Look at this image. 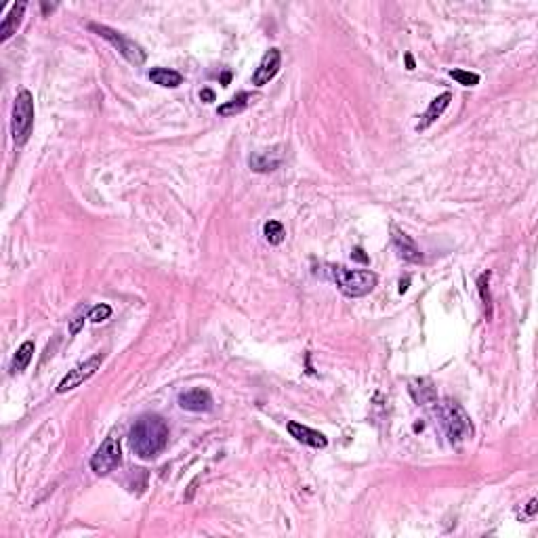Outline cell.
I'll return each instance as SVG.
<instances>
[{"instance_id": "6da1fadb", "label": "cell", "mask_w": 538, "mask_h": 538, "mask_svg": "<svg viewBox=\"0 0 538 538\" xmlns=\"http://www.w3.org/2000/svg\"><path fill=\"white\" fill-rule=\"evenodd\" d=\"M169 444V425L167 420L156 414L147 412L141 414L129 432V446L135 456L141 461H154Z\"/></svg>"}, {"instance_id": "7a4b0ae2", "label": "cell", "mask_w": 538, "mask_h": 538, "mask_svg": "<svg viewBox=\"0 0 538 538\" xmlns=\"http://www.w3.org/2000/svg\"><path fill=\"white\" fill-rule=\"evenodd\" d=\"M324 274L349 299L370 295L376 282H379V276L370 272V269H347L345 265H326Z\"/></svg>"}, {"instance_id": "3957f363", "label": "cell", "mask_w": 538, "mask_h": 538, "mask_svg": "<svg viewBox=\"0 0 538 538\" xmlns=\"http://www.w3.org/2000/svg\"><path fill=\"white\" fill-rule=\"evenodd\" d=\"M436 414L440 418V425L444 429V434L448 436V440L452 444H461L465 440H469L473 436V425H471V418L469 414L465 412V408L450 400V398H444L438 408H436Z\"/></svg>"}, {"instance_id": "277c9868", "label": "cell", "mask_w": 538, "mask_h": 538, "mask_svg": "<svg viewBox=\"0 0 538 538\" xmlns=\"http://www.w3.org/2000/svg\"><path fill=\"white\" fill-rule=\"evenodd\" d=\"M34 129V97L28 89H21L13 101L11 135L17 147L26 145Z\"/></svg>"}, {"instance_id": "5b68a950", "label": "cell", "mask_w": 538, "mask_h": 538, "mask_svg": "<svg viewBox=\"0 0 538 538\" xmlns=\"http://www.w3.org/2000/svg\"><path fill=\"white\" fill-rule=\"evenodd\" d=\"M89 28H91L97 36H101V38H105L107 42H110L129 64L141 66V64L145 62V50H143L135 40L127 38L124 34H120V32H116V30H112V28H107V26H99V24H91Z\"/></svg>"}, {"instance_id": "8992f818", "label": "cell", "mask_w": 538, "mask_h": 538, "mask_svg": "<svg viewBox=\"0 0 538 538\" xmlns=\"http://www.w3.org/2000/svg\"><path fill=\"white\" fill-rule=\"evenodd\" d=\"M122 463V450H120V442L118 438L110 436L105 438V442L95 450V454L91 456V471L99 477L112 473L118 465Z\"/></svg>"}, {"instance_id": "52a82bcc", "label": "cell", "mask_w": 538, "mask_h": 538, "mask_svg": "<svg viewBox=\"0 0 538 538\" xmlns=\"http://www.w3.org/2000/svg\"><path fill=\"white\" fill-rule=\"evenodd\" d=\"M103 360H105V353H95L89 360H84L78 366H74L72 370H68V374L64 376V379L59 381V385H57V393H68V391L80 387L82 383H86L89 379H93V376L97 374V370L101 368Z\"/></svg>"}, {"instance_id": "ba28073f", "label": "cell", "mask_w": 538, "mask_h": 538, "mask_svg": "<svg viewBox=\"0 0 538 538\" xmlns=\"http://www.w3.org/2000/svg\"><path fill=\"white\" fill-rule=\"evenodd\" d=\"M280 66H282V53H280L278 48H269L265 55H263L259 68H257L254 74H252V84H254V86H265V84H269V80H272V78L280 72Z\"/></svg>"}, {"instance_id": "9c48e42d", "label": "cell", "mask_w": 538, "mask_h": 538, "mask_svg": "<svg viewBox=\"0 0 538 538\" xmlns=\"http://www.w3.org/2000/svg\"><path fill=\"white\" fill-rule=\"evenodd\" d=\"M179 406L187 412H210L214 402H212V396L206 389L196 387V389H189V391L179 396Z\"/></svg>"}, {"instance_id": "30bf717a", "label": "cell", "mask_w": 538, "mask_h": 538, "mask_svg": "<svg viewBox=\"0 0 538 538\" xmlns=\"http://www.w3.org/2000/svg\"><path fill=\"white\" fill-rule=\"evenodd\" d=\"M286 429H288V434H290L297 442H301V444H305V446H311V448H326V446H328L326 436H322L319 432H315V429H311V427H307V425H301V423H297V420H290V423L286 425Z\"/></svg>"}, {"instance_id": "8fae6325", "label": "cell", "mask_w": 538, "mask_h": 538, "mask_svg": "<svg viewBox=\"0 0 538 538\" xmlns=\"http://www.w3.org/2000/svg\"><path fill=\"white\" fill-rule=\"evenodd\" d=\"M391 234H393L391 240H393V246H396L400 259H404V261H408V263H418V261H423V252L418 250V246L414 244V240H412L408 234H404V232L398 230V228H393Z\"/></svg>"}, {"instance_id": "7c38bea8", "label": "cell", "mask_w": 538, "mask_h": 538, "mask_svg": "<svg viewBox=\"0 0 538 538\" xmlns=\"http://www.w3.org/2000/svg\"><path fill=\"white\" fill-rule=\"evenodd\" d=\"M450 101H452V95H450V93H442L440 97H436V99L432 101V105H429V110L423 114L420 122L416 124V131H418V133H420V131H427L438 118H442V114L446 112V107L450 105Z\"/></svg>"}, {"instance_id": "4fadbf2b", "label": "cell", "mask_w": 538, "mask_h": 538, "mask_svg": "<svg viewBox=\"0 0 538 538\" xmlns=\"http://www.w3.org/2000/svg\"><path fill=\"white\" fill-rule=\"evenodd\" d=\"M284 156L276 151H254L248 158V165L254 173H272L282 165Z\"/></svg>"}, {"instance_id": "5bb4252c", "label": "cell", "mask_w": 538, "mask_h": 538, "mask_svg": "<svg viewBox=\"0 0 538 538\" xmlns=\"http://www.w3.org/2000/svg\"><path fill=\"white\" fill-rule=\"evenodd\" d=\"M26 3H15L9 11V15L0 24V42H7L13 34H17V28L21 26L24 13H26Z\"/></svg>"}, {"instance_id": "9a60e30c", "label": "cell", "mask_w": 538, "mask_h": 538, "mask_svg": "<svg viewBox=\"0 0 538 538\" xmlns=\"http://www.w3.org/2000/svg\"><path fill=\"white\" fill-rule=\"evenodd\" d=\"M252 101H254V95H250V93H240V95H236L234 99H230V101H225L223 105H219L217 114L223 116V118H230V116L242 114Z\"/></svg>"}, {"instance_id": "2e32d148", "label": "cell", "mask_w": 538, "mask_h": 538, "mask_svg": "<svg viewBox=\"0 0 538 538\" xmlns=\"http://www.w3.org/2000/svg\"><path fill=\"white\" fill-rule=\"evenodd\" d=\"M147 76L154 84H160L165 89H177L179 84H183V76L169 68H154V70H149Z\"/></svg>"}, {"instance_id": "e0dca14e", "label": "cell", "mask_w": 538, "mask_h": 538, "mask_svg": "<svg viewBox=\"0 0 538 538\" xmlns=\"http://www.w3.org/2000/svg\"><path fill=\"white\" fill-rule=\"evenodd\" d=\"M32 358H34V341H26V343H21V345L17 347L15 355H13V360H11L9 372H11V374H19V372H24V370L30 366Z\"/></svg>"}, {"instance_id": "ac0fdd59", "label": "cell", "mask_w": 538, "mask_h": 538, "mask_svg": "<svg viewBox=\"0 0 538 538\" xmlns=\"http://www.w3.org/2000/svg\"><path fill=\"white\" fill-rule=\"evenodd\" d=\"M263 236H265V240H267L269 244L278 246V244L284 242V238H286V230H284V225H282L280 221L272 219V221H267V223L263 225Z\"/></svg>"}, {"instance_id": "d6986e66", "label": "cell", "mask_w": 538, "mask_h": 538, "mask_svg": "<svg viewBox=\"0 0 538 538\" xmlns=\"http://www.w3.org/2000/svg\"><path fill=\"white\" fill-rule=\"evenodd\" d=\"M448 74H450V78H454V80H456L458 84H463V86H477V84H479V74H475V72L450 70Z\"/></svg>"}, {"instance_id": "ffe728a7", "label": "cell", "mask_w": 538, "mask_h": 538, "mask_svg": "<svg viewBox=\"0 0 538 538\" xmlns=\"http://www.w3.org/2000/svg\"><path fill=\"white\" fill-rule=\"evenodd\" d=\"M110 315H112V307H110V305H105V303L95 305V307L89 311V319L93 322V324H99V322L110 319Z\"/></svg>"}, {"instance_id": "44dd1931", "label": "cell", "mask_w": 538, "mask_h": 538, "mask_svg": "<svg viewBox=\"0 0 538 538\" xmlns=\"http://www.w3.org/2000/svg\"><path fill=\"white\" fill-rule=\"evenodd\" d=\"M84 317H89V315L80 313V315H76V317L70 322V335H78V333H80V328L84 326Z\"/></svg>"}, {"instance_id": "7402d4cb", "label": "cell", "mask_w": 538, "mask_h": 538, "mask_svg": "<svg viewBox=\"0 0 538 538\" xmlns=\"http://www.w3.org/2000/svg\"><path fill=\"white\" fill-rule=\"evenodd\" d=\"M351 259L358 261V263H362V265H368V263H370V259H368V254L364 252L362 246H355V248L351 250Z\"/></svg>"}, {"instance_id": "603a6c76", "label": "cell", "mask_w": 538, "mask_h": 538, "mask_svg": "<svg viewBox=\"0 0 538 538\" xmlns=\"http://www.w3.org/2000/svg\"><path fill=\"white\" fill-rule=\"evenodd\" d=\"M200 99H202L204 103H210V101H214V93H212L210 89H204V91L200 93Z\"/></svg>"}, {"instance_id": "cb8c5ba5", "label": "cell", "mask_w": 538, "mask_h": 538, "mask_svg": "<svg viewBox=\"0 0 538 538\" xmlns=\"http://www.w3.org/2000/svg\"><path fill=\"white\" fill-rule=\"evenodd\" d=\"M526 515H528V517H534V515H536V499H532V501L528 503Z\"/></svg>"}, {"instance_id": "d4e9b609", "label": "cell", "mask_w": 538, "mask_h": 538, "mask_svg": "<svg viewBox=\"0 0 538 538\" xmlns=\"http://www.w3.org/2000/svg\"><path fill=\"white\" fill-rule=\"evenodd\" d=\"M406 66H408V70H414V59L410 53H406Z\"/></svg>"}, {"instance_id": "484cf974", "label": "cell", "mask_w": 538, "mask_h": 538, "mask_svg": "<svg viewBox=\"0 0 538 538\" xmlns=\"http://www.w3.org/2000/svg\"><path fill=\"white\" fill-rule=\"evenodd\" d=\"M408 284H410L408 280H406V282H402V284H400V293H406V290H408Z\"/></svg>"}]
</instances>
